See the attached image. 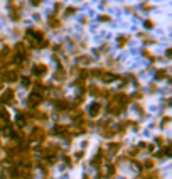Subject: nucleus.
I'll return each mask as SVG.
<instances>
[{
	"mask_svg": "<svg viewBox=\"0 0 172 179\" xmlns=\"http://www.w3.org/2000/svg\"><path fill=\"white\" fill-rule=\"evenodd\" d=\"M40 100H42V98H40V93L34 91V93H30V96H29V105L30 106H37L40 103Z\"/></svg>",
	"mask_w": 172,
	"mask_h": 179,
	"instance_id": "f257e3e1",
	"label": "nucleus"
},
{
	"mask_svg": "<svg viewBox=\"0 0 172 179\" xmlns=\"http://www.w3.org/2000/svg\"><path fill=\"white\" fill-rule=\"evenodd\" d=\"M46 71H47V68H46L44 64H36L32 68V73L36 74V76H42V74H46Z\"/></svg>",
	"mask_w": 172,
	"mask_h": 179,
	"instance_id": "f03ea898",
	"label": "nucleus"
},
{
	"mask_svg": "<svg viewBox=\"0 0 172 179\" xmlns=\"http://www.w3.org/2000/svg\"><path fill=\"white\" fill-rule=\"evenodd\" d=\"M12 100H14V91H12V90H7L4 95L0 96V102L2 103H10Z\"/></svg>",
	"mask_w": 172,
	"mask_h": 179,
	"instance_id": "7ed1b4c3",
	"label": "nucleus"
},
{
	"mask_svg": "<svg viewBox=\"0 0 172 179\" xmlns=\"http://www.w3.org/2000/svg\"><path fill=\"white\" fill-rule=\"evenodd\" d=\"M27 34H29V37H32L34 41H37V42H39V41H42V32H40V30L29 29V30H27Z\"/></svg>",
	"mask_w": 172,
	"mask_h": 179,
	"instance_id": "20e7f679",
	"label": "nucleus"
},
{
	"mask_svg": "<svg viewBox=\"0 0 172 179\" xmlns=\"http://www.w3.org/2000/svg\"><path fill=\"white\" fill-rule=\"evenodd\" d=\"M100 110H101V105H100V103H91V106H90V115H91V117H96V115L100 113Z\"/></svg>",
	"mask_w": 172,
	"mask_h": 179,
	"instance_id": "39448f33",
	"label": "nucleus"
},
{
	"mask_svg": "<svg viewBox=\"0 0 172 179\" xmlns=\"http://www.w3.org/2000/svg\"><path fill=\"white\" fill-rule=\"evenodd\" d=\"M32 139L34 140H42V139H44V130H42V128H34Z\"/></svg>",
	"mask_w": 172,
	"mask_h": 179,
	"instance_id": "423d86ee",
	"label": "nucleus"
},
{
	"mask_svg": "<svg viewBox=\"0 0 172 179\" xmlns=\"http://www.w3.org/2000/svg\"><path fill=\"white\" fill-rule=\"evenodd\" d=\"M101 80L105 81V83H111V81L117 80V76L111 74V73H101Z\"/></svg>",
	"mask_w": 172,
	"mask_h": 179,
	"instance_id": "0eeeda50",
	"label": "nucleus"
},
{
	"mask_svg": "<svg viewBox=\"0 0 172 179\" xmlns=\"http://www.w3.org/2000/svg\"><path fill=\"white\" fill-rule=\"evenodd\" d=\"M4 80H5V81H15V80H17V74L12 73V71H10V73L7 71V73L4 74Z\"/></svg>",
	"mask_w": 172,
	"mask_h": 179,
	"instance_id": "6e6552de",
	"label": "nucleus"
},
{
	"mask_svg": "<svg viewBox=\"0 0 172 179\" xmlns=\"http://www.w3.org/2000/svg\"><path fill=\"white\" fill-rule=\"evenodd\" d=\"M108 110H110L111 113H120V106H118V103H111L110 106H108Z\"/></svg>",
	"mask_w": 172,
	"mask_h": 179,
	"instance_id": "1a4fd4ad",
	"label": "nucleus"
},
{
	"mask_svg": "<svg viewBox=\"0 0 172 179\" xmlns=\"http://www.w3.org/2000/svg\"><path fill=\"white\" fill-rule=\"evenodd\" d=\"M66 132V127H62V125H56L54 127V134H64Z\"/></svg>",
	"mask_w": 172,
	"mask_h": 179,
	"instance_id": "9d476101",
	"label": "nucleus"
},
{
	"mask_svg": "<svg viewBox=\"0 0 172 179\" xmlns=\"http://www.w3.org/2000/svg\"><path fill=\"white\" fill-rule=\"evenodd\" d=\"M17 125L19 127H24V125H26V118H24L22 115H19L17 117Z\"/></svg>",
	"mask_w": 172,
	"mask_h": 179,
	"instance_id": "9b49d317",
	"label": "nucleus"
},
{
	"mask_svg": "<svg viewBox=\"0 0 172 179\" xmlns=\"http://www.w3.org/2000/svg\"><path fill=\"white\" fill-rule=\"evenodd\" d=\"M49 26H52V27H58V26H59L58 19H49Z\"/></svg>",
	"mask_w": 172,
	"mask_h": 179,
	"instance_id": "f8f14e48",
	"label": "nucleus"
},
{
	"mask_svg": "<svg viewBox=\"0 0 172 179\" xmlns=\"http://www.w3.org/2000/svg\"><path fill=\"white\" fill-rule=\"evenodd\" d=\"M118 46H125V42H127V37H118Z\"/></svg>",
	"mask_w": 172,
	"mask_h": 179,
	"instance_id": "ddd939ff",
	"label": "nucleus"
},
{
	"mask_svg": "<svg viewBox=\"0 0 172 179\" xmlns=\"http://www.w3.org/2000/svg\"><path fill=\"white\" fill-rule=\"evenodd\" d=\"M155 76H157L159 80H162V78L165 76V71H164V70H162V71H157V74H155Z\"/></svg>",
	"mask_w": 172,
	"mask_h": 179,
	"instance_id": "4468645a",
	"label": "nucleus"
},
{
	"mask_svg": "<svg viewBox=\"0 0 172 179\" xmlns=\"http://www.w3.org/2000/svg\"><path fill=\"white\" fill-rule=\"evenodd\" d=\"M59 108H68V102H58Z\"/></svg>",
	"mask_w": 172,
	"mask_h": 179,
	"instance_id": "2eb2a0df",
	"label": "nucleus"
},
{
	"mask_svg": "<svg viewBox=\"0 0 172 179\" xmlns=\"http://www.w3.org/2000/svg\"><path fill=\"white\" fill-rule=\"evenodd\" d=\"M29 83H30V81L27 80V78H22V84H24V86H29Z\"/></svg>",
	"mask_w": 172,
	"mask_h": 179,
	"instance_id": "dca6fc26",
	"label": "nucleus"
},
{
	"mask_svg": "<svg viewBox=\"0 0 172 179\" xmlns=\"http://www.w3.org/2000/svg\"><path fill=\"white\" fill-rule=\"evenodd\" d=\"M100 20H110V17H108V15H101V17H100Z\"/></svg>",
	"mask_w": 172,
	"mask_h": 179,
	"instance_id": "f3484780",
	"label": "nucleus"
},
{
	"mask_svg": "<svg viewBox=\"0 0 172 179\" xmlns=\"http://www.w3.org/2000/svg\"><path fill=\"white\" fill-rule=\"evenodd\" d=\"M145 167H152V161H147L145 162Z\"/></svg>",
	"mask_w": 172,
	"mask_h": 179,
	"instance_id": "a211bd4d",
	"label": "nucleus"
},
{
	"mask_svg": "<svg viewBox=\"0 0 172 179\" xmlns=\"http://www.w3.org/2000/svg\"><path fill=\"white\" fill-rule=\"evenodd\" d=\"M30 2H32L34 5H39V4H40V0H30Z\"/></svg>",
	"mask_w": 172,
	"mask_h": 179,
	"instance_id": "6ab92c4d",
	"label": "nucleus"
}]
</instances>
